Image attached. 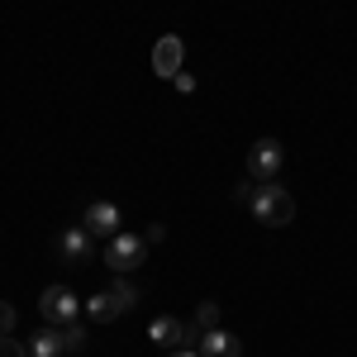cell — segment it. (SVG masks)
<instances>
[{
    "label": "cell",
    "mask_w": 357,
    "mask_h": 357,
    "mask_svg": "<svg viewBox=\"0 0 357 357\" xmlns=\"http://www.w3.org/2000/svg\"><path fill=\"white\" fill-rule=\"evenodd\" d=\"M238 200H248L252 220L267 224V229H286V224L296 220V200L281 191L276 181H243L238 186Z\"/></svg>",
    "instance_id": "1"
},
{
    "label": "cell",
    "mask_w": 357,
    "mask_h": 357,
    "mask_svg": "<svg viewBox=\"0 0 357 357\" xmlns=\"http://www.w3.org/2000/svg\"><path fill=\"white\" fill-rule=\"evenodd\" d=\"M105 262H110L119 276L134 272V267H143V262H148V238H143V234H124V229H119V234L110 238V248H105Z\"/></svg>",
    "instance_id": "2"
},
{
    "label": "cell",
    "mask_w": 357,
    "mask_h": 357,
    "mask_svg": "<svg viewBox=\"0 0 357 357\" xmlns=\"http://www.w3.org/2000/svg\"><path fill=\"white\" fill-rule=\"evenodd\" d=\"M281 162H286L281 143L276 138H257L252 153H248V181H276L281 176Z\"/></svg>",
    "instance_id": "3"
},
{
    "label": "cell",
    "mask_w": 357,
    "mask_h": 357,
    "mask_svg": "<svg viewBox=\"0 0 357 357\" xmlns=\"http://www.w3.org/2000/svg\"><path fill=\"white\" fill-rule=\"evenodd\" d=\"M38 310H43V319L57 324V329H62V324H72V319H82V301H77L67 286H48V291L38 296Z\"/></svg>",
    "instance_id": "4"
},
{
    "label": "cell",
    "mask_w": 357,
    "mask_h": 357,
    "mask_svg": "<svg viewBox=\"0 0 357 357\" xmlns=\"http://www.w3.org/2000/svg\"><path fill=\"white\" fill-rule=\"evenodd\" d=\"M181 57H186V43H181L176 33H162V38L153 43V72H158L162 82H172V77L181 72Z\"/></svg>",
    "instance_id": "5"
},
{
    "label": "cell",
    "mask_w": 357,
    "mask_h": 357,
    "mask_svg": "<svg viewBox=\"0 0 357 357\" xmlns=\"http://www.w3.org/2000/svg\"><path fill=\"white\" fill-rule=\"evenodd\" d=\"M91 243H96V234H91L86 224H72V229L57 234V257H62V262H86V257H91Z\"/></svg>",
    "instance_id": "6"
},
{
    "label": "cell",
    "mask_w": 357,
    "mask_h": 357,
    "mask_svg": "<svg viewBox=\"0 0 357 357\" xmlns=\"http://www.w3.org/2000/svg\"><path fill=\"white\" fill-rule=\"evenodd\" d=\"M86 229H91L96 238H114V234H119V205L96 200V205L86 210Z\"/></svg>",
    "instance_id": "7"
},
{
    "label": "cell",
    "mask_w": 357,
    "mask_h": 357,
    "mask_svg": "<svg viewBox=\"0 0 357 357\" xmlns=\"http://www.w3.org/2000/svg\"><path fill=\"white\" fill-rule=\"evenodd\" d=\"M148 338H153L158 348H167V353H176V348H186V324L162 314V319H153V324H148Z\"/></svg>",
    "instance_id": "8"
},
{
    "label": "cell",
    "mask_w": 357,
    "mask_h": 357,
    "mask_svg": "<svg viewBox=\"0 0 357 357\" xmlns=\"http://www.w3.org/2000/svg\"><path fill=\"white\" fill-rule=\"evenodd\" d=\"M195 353H200V357H238L243 348H238V338H234L229 329H210L205 338H200V348H195Z\"/></svg>",
    "instance_id": "9"
},
{
    "label": "cell",
    "mask_w": 357,
    "mask_h": 357,
    "mask_svg": "<svg viewBox=\"0 0 357 357\" xmlns=\"http://www.w3.org/2000/svg\"><path fill=\"white\" fill-rule=\"evenodd\" d=\"M29 353H33V357H62V353H67V343H62V329H57V324L38 329V333H33V343H29Z\"/></svg>",
    "instance_id": "10"
},
{
    "label": "cell",
    "mask_w": 357,
    "mask_h": 357,
    "mask_svg": "<svg viewBox=\"0 0 357 357\" xmlns=\"http://www.w3.org/2000/svg\"><path fill=\"white\" fill-rule=\"evenodd\" d=\"M82 314L91 324H110V319H119V305L110 301V291H100V296H91V301L82 305Z\"/></svg>",
    "instance_id": "11"
},
{
    "label": "cell",
    "mask_w": 357,
    "mask_h": 357,
    "mask_svg": "<svg viewBox=\"0 0 357 357\" xmlns=\"http://www.w3.org/2000/svg\"><path fill=\"white\" fill-rule=\"evenodd\" d=\"M110 301L119 305V314L134 310V305H138V286L129 281V276H114V281H110Z\"/></svg>",
    "instance_id": "12"
},
{
    "label": "cell",
    "mask_w": 357,
    "mask_h": 357,
    "mask_svg": "<svg viewBox=\"0 0 357 357\" xmlns=\"http://www.w3.org/2000/svg\"><path fill=\"white\" fill-rule=\"evenodd\" d=\"M62 343H67V353H77L86 343V324L82 319H72V324H62Z\"/></svg>",
    "instance_id": "13"
},
{
    "label": "cell",
    "mask_w": 357,
    "mask_h": 357,
    "mask_svg": "<svg viewBox=\"0 0 357 357\" xmlns=\"http://www.w3.org/2000/svg\"><path fill=\"white\" fill-rule=\"evenodd\" d=\"M15 319H20V314H15V305L0 301V338H10V333H15Z\"/></svg>",
    "instance_id": "14"
},
{
    "label": "cell",
    "mask_w": 357,
    "mask_h": 357,
    "mask_svg": "<svg viewBox=\"0 0 357 357\" xmlns=\"http://www.w3.org/2000/svg\"><path fill=\"white\" fill-rule=\"evenodd\" d=\"M0 357H29V348L10 333V338H0Z\"/></svg>",
    "instance_id": "15"
},
{
    "label": "cell",
    "mask_w": 357,
    "mask_h": 357,
    "mask_svg": "<svg viewBox=\"0 0 357 357\" xmlns=\"http://www.w3.org/2000/svg\"><path fill=\"white\" fill-rule=\"evenodd\" d=\"M172 82H176V91H181V96H191V91H195V77H191V72H176Z\"/></svg>",
    "instance_id": "16"
},
{
    "label": "cell",
    "mask_w": 357,
    "mask_h": 357,
    "mask_svg": "<svg viewBox=\"0 0 357 357\" xmlns=\"http://www.w3.org/2000/svg\"><path fill=\"white\" fill-rule=\"evenodd\" d=\"M143 238H148V243H162L167 229H162V224H148V234H143Z\"/></svg>",
    "instance_id": "17"
},
{
    "label": "cell",
    "mask_w": 357,
    "mask_h": 357,
    "mask_svg": "<svg viewBox=\"0 0 357 357\" xmlns=\"http://www.w3.org/2000/svg\"><path fill=\"white\" fill-rule=\"evenodd\" d=\"M172 357H200V353H195V348H176Z\"/></svg>",
    "instance_id": "18"
}]
</instances>
